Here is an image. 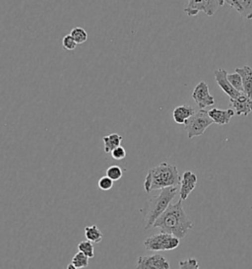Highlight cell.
<instances>
[{
	"label": "cell",
	"mask_w": 252,
	"mask_h": 269,
	"mask_svg": "<svg viewBox=\"0 0 252 269\" xmlns=\"http://www.w3.org/2000/svg\"><path fill=\"white\" fill-rule=\"evenodd\" d=\"M182 201L180 198L177 202L170 203L167 210L156 220L154 228H159L161 232L171 234L180 240L184 239L194 225L186 215Z\"/></svg>",
	"instance_id": "1"
},
{
	"label": "cell",
	"mask_w": 252,
	"mask_h": 269,
	"mask_svg": "<svg viewBox=\"0 0 252 269\" xmlns=\"http://www.w3.org/2000/svg\"><path fill=\"white\" fill-rule=\"evenodd\" d=\"M181 176L176 166L162 163L148 171L144 180V189L147 193L165 187L175 186L180 183Z\"/></svg>",
	"instance_id": "2"
},
{
	"label": "cell",
	"mask_w": 252,
	"mask_h": 269,
	"mask_svg": "<svg viewBox=\"0 0 252 269\" xmlns=\"http://www.w3.org/2000/svg\"><path fill=\"white\" fill-rule=\"evenodd\" d=\"M178 190V185L165 187L161 189L159 195L154 196L148 200L144 216L145 230H149L154 227L156 220L167 210L173 198L176 196Z\"/></svg>",
	"instance_id": "3"
},
{
	"label": "cell",
	"mask_w": 252,
	"mask_h": 269,
	"mask_svg": "<svg viewBox=\"0 0 252 269\" xmlns=\"http://www.w3.org/2000/svg\"><path fill=\"white\" fill-rule=\"evenodd\" d=\"M180 245V239L177 237L161 232L160 234L153 235L144 241V246L147 251L150 252H165L173 251L177 249Z\"/></svg>",
	"instance_id": "4"
},
{
	"label": "cell",
	"mask_w": 252,
	"mask_h": 269,
	"mask_svg": "<svg viewBox=\"0 0 252 269\" xmlns=\"http://www.w3.org/2000/svg\"><path fill=\"white\" fill-rule=\"evenodd\" d=\"M214 123L213 119L210 117L209 112L200 108L193 115H191L186 122L184 123V128L187 132L189 139H192L197 136H201L205 130Z\"/></svg>",
	"instance_id": "5"
},
{
	"label": "cell",
	"mask_w": 252,
	"mask_h": 269,
	"mask_svg": "<svg viewBox=\"0 0 252 269\" xmlns=\"http://www.w3.org/2000/svg\"><path fill=\"white\" fill-rule=\"evenodd\" d=\"M224 4V0H187L184 12L188 17H195L200 12L212 17Z\"/></svg>",
	"instance_id": "6"
},
{
	"label": "cell",
	"mask_w": 252,
	"mask_h": 269,
	"mask_svg": "<svg viewBox=\"0 0 252 269\" xmlns=\"http://www.w3.org/2000/svg\"><path fill=\"white\" fill-rule=\"evenodd\" d=\"M192 98L199 108L211 107L215 104V99L210 94L208 84L205 81L199 82L195 86V88L192 92Z\"/></svg>",
	"instance_id": "7"
},
{
	"label": "cell",
	"mask_w": 252,
	"mask_h": 269,
	"mask_svg": "<svg viewBox=\"0 0 252 269\" xmlns=\"http://www.w3.org/2000/svg\"><path fill=\"white\" fill-rule=\"evenodd\" d=\"M137 269H169V263L162 255H153L150 257H139Z\"/></svg>",
	"instance_id": "8"
},
{
	"label": "cell",
	"mask_w": 252,
	"mask_h": 269,
	"mask_svg": "<svg viewBox=\"0 0 252 269\" xmlns=\"http://www.w3.org/2000/svg\"><path fill=\"white\" fill-rule=\"evenodd\" d=\"M214 76H215V80L218 84V86L223 90V92H225L230 99H236L239 96H241L243 93L238 91L229 81L228 79V72L227 70L220 68L215 70L214 72Z\"/></svg>",
	"instance_id": "9"
},
{
	"label": "cell",
	"mask_w": 252,
	"mask_h": 269,
	"mask_svg": "<svg viewBox=\"0 0 252 269\" xmlns=\"http://www.w3.org/2000/svg\"><path fill=\"white\" fill-rule=\"evenodd\" d=\"M197 181H198L197 176L191 171H185L182 174L179 187L180 198L182 200H186L188 198L190 193L195 189Z\"/></svg>",
	"instance_id": "10"
},
{
	"label": "cell",
	"mask_w": 252,
	"mask_h": 269,
	"mask_svg": "<svg viewBox=\"0 0 252 269\" xmlns=\"http://www.w3.org/2000/svg\"><path fill=\"white\" fill-rule=\"evenodd\" d=\"M230 102L237 115L247 116L252 112V99L245 93L236 99H230Z\"/></svg>",
	"instance_id": "11"
},
{
	"label": "cell",
	"mask_w": 252,
	"mask_h": 269,
	"mask_svg": "<svg viewBox=\"0 0 252 269\" xmlns=\"http://www.w3.org/2000/svg\"><path fill=\"white\" fill-rule=\"evenodd\" d=\"M208 112H209L210 117L213 119L214 123L219 124V125L229 124L233 116L236 114L235 110L232 108H228V109L214 108L210 109Z\"/></svg>",
	"instance_id": "12"
},
{
	"label": "cell",
	"mask_w": 252,
	"mask_h": 269,
	"mask_svg": "<svg viewBox=\"0 0 252 269\" xmlns=\"http://www.w3.org/2000/svg\"><path fill=\"white\" fill-rule=\"evenodd\" d=\"M245 19L252 20V0H224Z\"/></svg>",
	"instance_id": "13"
},
{
	"label": "cell",
	"mask_w": 252,
	"mask_h": 269,
	"mask_svg": "<svg viewBox=\"0 0 252 269\" xmlns=\"http://www.w3.org/2000/svg\"><path fill=\"white\" fill-rule=\"evenodd\" d=\"M196 112L194 108L188 105H181L173 109L172 117L175 123L177 124H184L186 120Z\"/></svg>",
	"instance_id": "14"
},
{
	"label": "cell",
	"mask_w": 252,
	"mask_h": 269,
	"mask_svg": "<svg viewBox=\"0 0 252 269\" xmlns=\"http://www.w3.org/2000/svg\"><path fill=\"white\" fill-rule=\"evenodd\" d=\"M236 71L241 74L244 83L245 94H247L252 99V67L250 65H245L243 67L236 68Z\"/></svg>",
	"instance_id": "15"
},
{
	"label": "cell",
	"mask_w": 252,
	"mask_h": 269,
	"mask_svg": "<svg viewBox=\"0 0 252 269\" xmlns=\"http://www.w3.org/2000/svg\"><path fill=\"white\" fill-rule=\"evenodd\" d=\"M123 137L119 135L118 133H111L109 135L103 136V150L105 153H110L113 149L120 146V143L122 141Z\"/></svg>",
	"instance_id": "16"
},
{
	"label": "cell",
	"mask_w": 252,
	"mask_h": 269,
	"mask_svg": "<svg viewBox=\"0 0 252 269\" xmlns=\"http://www.w3.org/2000/svg\"><path fill=\"white\" fill-rule=\"evenodd\" d=\"M85 237L92 243L99 244L102 241L103 235L97 225H92L85 228Z\"/></svg>",
	"instance_id": "17"
},
{
	"label": "cell",
	"mask_w": 252,
	"mask_h": 269,
	"mask_svg": "<svg viewBox=\"0 0 252 269\" xmlns=\"http://www.w3.org/2000/svg\"><path fill=\"white\" fill-rule=\"evenodd\" d=\"M89 257L86 256L84 253L78 251L72 259V264L76 267V269H87L89 266Z\"/></svg>",
	"instance_id": "18"
},
{
	"label": "cell",
	"mask_w": 252,
	"mask_h": 269,
	"mask_svg": "<svg viewBox=\"0 0 252 269\" xmlns=\"http://www.w3.org/2000/svg\"><path fill=\"white\" fill-rule=\"evenodd\" d=\"M70 35L72 36V38L75 40V42L78 45L84 44L88 40L87 32L81 27H75L74 29H72L70 32Z\"/></svg>",
	"instance_id": "19"
},
{
	"label": "cell",
	"mask_w": 252,
	"mask_h": 269,
	"mask_svg": "<svg viewBox=\"0 0 252 269\" xmlns=\"http://www.w3.org/2000/svg\"><path fill=\"white\" fill-rule=\"evenodd\" d=\"M228 79L231 82V84L240 92L244 93V83H243V78L241 76L240 73H238L237 71L234 73H228Z\"/></svg>",
	"instance_id": "20"
},
{
	"label": "cell",
	"mask_w": 252,
	"mask_h": 269,
	"mask_svg": "<svg viewBox=\"0 0 252 269\" xmlns=\"http://www.w3.org/2000/svg\"><path fill=\"white\" fill-rule=\"evenodd\" d=\"M78 251L84 253L86 256H88L90 259H93L95 257V249L94 245L91 241H82L78 244Z\"/></svg>",
	"instance_id": "21"
},
{
	"label": "cell",
	"mask_w": 252,
	"mask_h": 269,
	"mask_svg": "<svg viewBox=\"0 0 252 269\" xmlns=\"http://www.w3.org/2000/svg\"><path fill=\"white\" fill-rule=\"evenodd\" d=\"M106 176L109 177L112 180H119L123 176V171L119 166L112 165L106 170Z\"/></svg>",
	"instance_id": "22"
},
{
	"label": "cell",
	"mask_w": 252,
	"mask_h": 269,
	"mask_svg": "<svg viewBox=\"0 0 252 269\" xmlns=\"http://www.w3.org/2000/svg\"><path fill=\"white\" fill-rule=\"evenodd\" d=\"M77 45L78 44L75 42V40L72 38V36L70 34L65 36L62 39V47L66 51H74L76 49Z\"/></svg>",
	"instance_id": "23"
},
{
	"label": "cell",
	"mask_w": 252,
	"mask_h": 269,
	"mask_svg": "<svg viewBox=\"0 0 252 269\" xmlns=\"http://www.w3.org/2000/svg\"><path fill=\"white\" fill-rule=\"evenodd\" d=\"M179 268L183 269H199V264L197 262L196 259L192 258V259H187V260H183L180 261L178 264Z\"/></svg>",
	"instance_id": "24"
},
{
	"label": "cell",
	"mask_w": 252,
	"mask_h": 269,
	"mask_svg": "<svg viewBox=\"0 0 252 269\" xmlns=\"http://www.w3.org/2000/svg\"><path fill=\"white\" fill-rule=\"evenodd\" d=\"M113 182H114V180H112L109 177L105 176V177H102L99 179L98 185H99L100 189L103 190V191H106V190H109V189L112 188Z\"/></svg>",
	"instance_id": "25"
},
{
	"label": "cell",
	"mask_w": 252,
	"mask_h": 269,
	"mask_svg": "<svg viewBox=\"0 0 252 269\" xmlns=\"http://www.w3.org/2000/svg\"><path fill=\"white\" fill-rule=\"evenodd\" d=\"M110 154H111V157L114 160L120 161V160H123L126 157V150L122 146H118L115 149H113L110 152Z\"/></svg>",
	"instance_id": "26"
},
{
	"label": "cell",
	"mask_w": 252,
	"mask_h": 269,
	"mask_svg": "<svg viewBox=\"0 0 252 269\" xmlns=\"http://www.w3.org/2000/svg\"><path fill=\"white\" fill-rule=\"evenodd\" d=\"M66 269H76V267L71 263V264H69L68 266H67V268H66Z\"/></svg>",
	"instance_id": "27"
}]
</instances>
